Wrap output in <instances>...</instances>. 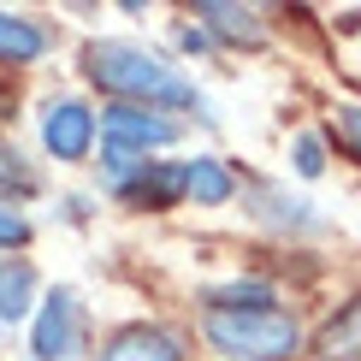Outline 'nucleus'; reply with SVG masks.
I'll use <instances>...</instances> for the list:
<instances>
[{
	"label": "nucleus",
	"instance_id": "17",
	"mask_svg": "<svg viewBox=\"0 0 361 361\" xmlns=\"http://www.w3.org/2000/svg\"><path fill=\"white\" fill-rule=\"evenodd\" d=\"M290 166L302 172V178H320L326 172V142L314 137V130H302V137L290 142Z\"/></svg>",
	"mask_w": 361,
	"mask_h": 361
},
{
	"label": "nucleus",
	"instance_id": "14",
	"mask_svg": "<svg viewBox=\"0 0 361 361\" xmlns=\"http://www.w3.org/2000/svg\"><path fill=\"white\" fill-rule=\"evenodd\" d=\"M0 195H6V207L30 202V195H42V172L24 160V148L12 137H0Z\"/></svg>",
	"mask_w": 361,
	"mask_h": 361
},
{
	"label": "nucleus",
	"instance_id": "13",
	"mask_svg": "<svg viewBox=\"0 0 361 361\" xmlns=\"http://www.w3.org/2000/svg\"><path fill=\"white\" fill-rule=\"evenodd\" d=\"M255 219H267V225H279V231H320V214H314V202H296V195H284L273 184H261L255 190Z\"/></svg>",
	"mask_w": 361,
	"mask_h": 361
},
{
	"label": "nucleus",
	"instance_id": "8",
	"mask_svg": "<svg viewBox=\"0 0 361 361\" xmlns=\"http://www.w3.org/2000/svg\"><path fill=\"white\" fill-rule=\"evenodd\" d=\"M195 24H202L214 42H225V48H261L267 42L261 12L255 6H231V0H202V6H195Z\"/></svg>",
	"mask_w": 361,
	"mask_h": 361
},
{
	"label": "nucleus",
	"instance_id": "2",
	"mask_svg": "<svg viewBox=\"0 0 361 361\" xmlns=\"http://www.w3.org/2000/svg\"><path fill=\"white\" fill-rule=\"evenodd\" d=\"M202 338L214 343L225 361H290L302 350V326L284 308H207L202 314Z\"/></svg>",
	"mask_w": 361,
	"mask_h": 361
},
{
	"label": "nucleus",
	"instance_id": "11",
	"mask_svg": "<svg viewBox=\"0 0 361 361\" xmlns=\"http://www.w3.org/2000/svg\"><path fill=\"white\" fill-rule=\"evenodd\" d=\"M184 195H195V207H225L237 195V178L219 154H195L184 160Z\"/></svg>",
	"mask_w": 361,
	"mask_h": 361
},
{
	"label": "nucleus",
	"instance_id": "15",
	"mask_svg": "<svg viewBox=\"0 0 361 361\" xmlns=\"http://www.w3.org/2000/svg\"><path fill=\"white\" fill-rule=\"evenodd\" d=\"M207 308H237V314H249V308H279V290L267 279H225L214 284V290L202 296Z\"/></svg>",
	"mask_w": 361,
	"mask_h": 361
},
{
	"label": "nucleus",
	"instance_id": "10",
	"mask_svg": "<svg viewBox=\"0 0 361 361\" xmlns=\"http://www.w3.org/2000/svg\"><path fill=\"white\" fill-rule=\"evenodd\" d=\"M42 302V279L36 267L18 255H0V326H24Z\"/></svg>",
	"mask_w": 361,
	"mask_h": 361
},
{
	"label": "nucleus",
	"instance_id": "7",
	"mask_svg": "<svg viewBox=\"0 0 361 361\" xmlns=\"http://www.w3.org/2000/svg\"><path fill=\"white\" fill-rule=\"evenodd\" d=\"M95 361H184V338L172 332V326H125V332H113L101 343Z\"/></svg>",
	"mask_w": 361,
	"mask_h": 361
},
{
	"label": "nucleus",
	"instance_id": "9",
	"mask_svg": "<svg viewBox=\"0 0 361 361\" xmlns=\"http://www.w3.org/2000/svg\"><path fill=\"white\" fill-rule=\"evenodd\" d=\"M54 54V30L42 18H30V12H0V66L24 71L36 66V59Z\"/></svg>",
	"mask_w": 361,
	"mask_h": 361
},
{
	"label": "nucleus",
	"instance_id": "12",
	"mask_svg": "<svg viewBox=\"0 0 361 361\" xmlns=\"http://www.w3.org/2000/svg\"><path fill=\"white\" fill-rule=\"evenodd\" d=\"M314 350H320L326 361H361V290L314 332Z\"/></svg>",
	"mask_w": 361,
	"mask_h": 361
},
{
	"label": "nucleus",
	"instance_id": "3",
	"mask_svg": "<svg viewBox=\"0 0 361 361\" xmlns=\"http://www.w3.org/2000/svg\"><path fill=\"white\" fill-rule=\"evenodd\" d=\"M89 350V308L71 284H54L30 314V361H83Z\"/></svg>",
	"mask_w": 361,
	"mask_h": 361
},
{
	"label": "nucleus",
	"instance_id": "16",
	"mask_svg": "<svg viewBox=\"0 0 361 361\" xmlns=\"http://www.w3.org/2000/svg\"><path fill=\"white\" fill-rule=\"evenodd\" d=\"M332 142L350 160H361V101H343V107L332 113Z\"/></svg>",
	"mask_w": 361,
	"mask_h": 361
},
{
	"label": "nucleus",
	"instance_id": "18",
	"mask_svg": "<svg viewBox=\"0 0 361 361\" xmlns=\"http://www.w3.org/2000/svg\"><path fill=\"white\" fill-rule=\"evenodd\" d=\"M30 237H36V225H30L18 207H6V202H0V255H18Z\"/></svg>",
	"mask_w": 361,
	"mask_h": 361
},
{
	"label": "nucleus",
	"instance_id": "4",
	"mask_svg": "<svg viewBox=\"0 0 361 361\" xmlns=\"http://www.w3.org/2000/svg\"><path fill=\"white\" fill-rule=\"evenodd\" d=\"M36 137H42V154L48 160H59V166H83L89 148H95V137H101V118L78 95H48L42 113H36Z\"/></svg>",
	"mask_w": 361,
	"mask_h": 361
},
{
	"label": "nucleus",
	"instance_id": "6",
	"mask_svg": "<svg viewBox=\"0 0 361 361\" xmlns=\"http://www.w3.org/2000/svg\"><path fill=\"white\" fill-rule=\"evenodd\" d=\"M107 195H118L125 207L166 214V207H178V195H184V166H172V160H137Z\"/></svg>",
	"mask_w": 361,
	"mask_h": 361
},
{
	"label": "nucleus",
	"instance_id": "19",
	"mask_svg": "<svg viewBox=\"0 0 361 361\" xmlns=\"http://www.w3.org/2000/svg\"><path fill=\"white\" fill-rule=\"evenodd\" d=\"M178 48H184V54H207V48H214V36H207L202 24H178Z\"/></svg>",
	"mask_w": 361,
	"mask_h": 361
},
{
	"label": "nucleus",
	"instance_id": "5",
	"mask_svg": "<svg viewBox=\"0 0 361 361\" xmlns=\"http://www.w3.org/2000/svg\"><path fill=\"white\" fill-rule=\"evenodd\" d=\"M184 130H178V118L154 113V107H130V101H113L107 113H101V148H125V154L148 160L154 148H172Z\"/></svg>",
	"mask_w": 361,
	"mask_h": 361
},
{
	"label": "nucleus",
	"instance_id": "1",
	"mask_svg": "<svg viewBox=\"0 0 361 361\" xmlns=\"http://www.w3.org/2000/svg\"><path fill=\"white\" fill-rule=\"evenodd\" d=\"M83 78L95 89H107L113 101H130V107H184V113H202L207 118V101L184 71L172 66L166 54L142 48V42H125V36H101L83 48Z\"/></svg>",
	"mask_w": 361,
	"mask_h": 361
}]
</instances>
